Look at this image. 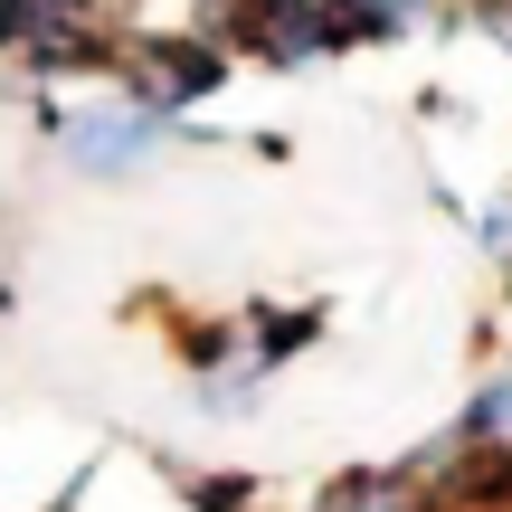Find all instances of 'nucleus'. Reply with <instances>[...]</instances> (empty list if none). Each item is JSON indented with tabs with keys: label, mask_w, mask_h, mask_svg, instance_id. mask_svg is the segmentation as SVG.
<instances>
[{
	"label": "nucleus",
	"mask_w": 512,
	"mask_h": 512,
	"mask_svg": "<svg viewBox=\"0 0 512 512\" xmlns=\"http://www.w3.org/2000/svg\"><path fill=\"white\" fill-rule=\"evenodd\" d=\"M484 247L503 256V275H512V209H494V219H484Z\"/></svg>",
	"instance_id": "obj_7"
},
{
	"label": "nucleus",
	"mask_w": 512,
	"mask_h": 512,
	"mask_svg": "<svg viewBox=\"0 0 512 512\" xmlns=\"http://www.w3.org/2000/svg\"><path fill=\"white\" fill-rule=\"evenodd\" d=\"M124 67H133V95H143L152 114H171V105L219 86V48H209V38H133Z\"/></svg>",
	"instance_id": "obj_1"
},
{
	"label": "nucleus",
	"mask_w": 512,
	"mask_h": 512,
	"mask_svg": "<svg viewBox=\"0 0 512 512\" xmlns=\"http://www.w3.org/2000/svg\"><path fill=\"white\" fill-rule=\"evenodd\" d=\"M200 494V512H247V484L238 475H209V484H190Z\"/></svg>",
	"instance_id": "obj_6"
},
{
	"label": "nucleus",
	"mask_w": 512,
	"mask_h": 512,
	"mask_svg": "<svg viewBox=\"0 0 512 512\" xmlns=\"http://www.w3.org/2000/svg\"><path fill=\"white\" fill-rule=\"evenodd\" d=\"M162 133H171L162 114L133 105V114H95V124H76L67 152H76L86 171H133V162H152V152H162Z\"/></svg>",
	"instance_id": "obj_2"
},
{
	"label": "nucleus",
	"mask_w": 512,
	"mask_h": 512,
	"mask_svg": "<svg viewBox=\"0 0 512 512\" xmlns=\"http://www.w3.org/2000/svg\"><path fill=\"white\" fill-rule=\"evenodd\" d=\"M427 0H323L332 19V48H361V38H408Z\"/></svg>",
	"instance_id": "obj_4"
},
{
	"label": "nucleus",
	"mask_w": 512,
	"mask_h": 512,
	"mask_svg": "<svg viewBox=\"0 0 512 512\" xmlns=\"http://www.w3.org/2000/svg\"><path fill=\"white\" fill-rule=\"evenodd\" d=\"M494 29H503V38H512V0H494Z\"/></svg>",
	"instance_id": "obj_8"
},
{
	"label": "nucleus",
	"mask_w": 512,
	"mask_h": 512,
	"mask_svg": "<svg viewBox=\"0 0 512 512\" xmlns=\"http://www.w3.org/2000/svg\"><path fill=\"white\" fill-rule=\"evenodd\" d=\"M86 38V0H0V48H67Z\"/></svg>",
	"instance_id": "obj_3"
},
{
	"label": "nucleus",
	"mask_w": 512,
	"mask_h": 512,
	"mask_svg": "<svg viewBox=\"0 0 512 512\" xmlns=\"http://www.w3.org/2000/svg\"><path fill=\"white\" fill-rule=\"evenodd\" d=\"M465 437H475V446H494V456H512V370L475 389V418H465Z\"/></svg>",
	"instance_id": "obj_5"
}]
</instances>
